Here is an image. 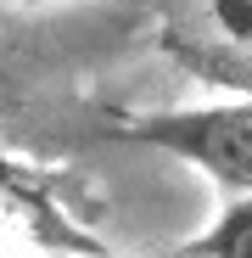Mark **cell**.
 I'll list each match as a JSON object with an SVG mask.
<instances>
[{
	"label": "cell",
	"instance_id": "cell-3",
	"mask_svg": "<svg viewBox=\"0 0 252 258\" xmlns=\"http://www.w3.org/2000/svg\"><path fill=\"white\" fill-rule=\"evenodd\" d=\"M174 56L213 84H235L252 101V0H202L196 17L174 28Z\"/></svg>",
	"mask_w": 252,
	"mask_h": 258
},
{
	"label": "cell",
	"instance_id": "cell-1",
	"mask_svg": "<svg viewBox=\"0 0 252 258\" xmlns=\"http://www.w3.org/2000/svg\"><path fill=\"white\" fill-rule=\"evenodd\" d=\"M123 141L157 146L180 163H196L230 197H252V101H213V107H174L140 112L118 123Z\"/></svg>",
	"mask_w": 252,
	"mask_h": 258
},
{
	"label": "cell",
	"instance_id": "cell-5",
	"mask_svg": "<svg viewBox=\"0 0 252 258\" xmlns=\"http://www.w3.org/2000/svg\"><path fill=\"white\" fill-rule=\"evenodd\" d=\"M12 6H45V0H12Z\"/></svg>",
	"mask_w": 252,
	"mask_h": 258
},
{
	"label": "cell",
	"instance_id": "cell-2",
	"mask_svg": "<svg viewBox=\"0 0 252 258\" xmlns=\"http://www.w3.org/2000/svg\"><path fill=\"white\" fill-rule=\"evenodd\" d=\"M0 230L23 236L28 247L67 252V258H112V252L62 208L56 185L39 174V168H28V163H17V157H6V152H0Z\"/></svg>",
	"mask_w": 252,
	"mask_h": 258
},
{
	"label": "cell",
	"instance_id": "cell-4",
	"mask_svg": "<svg viewBox=\"0 0 252 258\" xmlns=\"http://www.w3.org/2000/svg\"><path fill=\"white\" fill-rule=\"evenodd\" d=\"M168 258H252V197H235L202 236L180 241Z\"/></svg>",
	"mask_w": 252,
	"mask_h": 258
}]
</instances>
